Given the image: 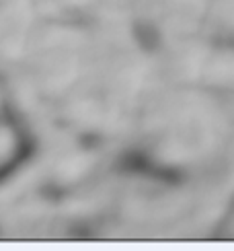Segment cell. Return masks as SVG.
<instances>
[]
</instances>
